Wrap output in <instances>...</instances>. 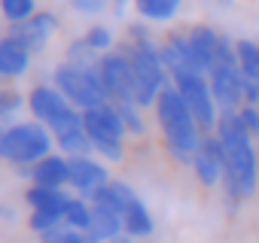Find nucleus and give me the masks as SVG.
I'll list each match as a JSON object with an SVG mask.
<instances>
[{
	"mask_svg": "<svg viewBox=\"0 0 259 243\" xmlns=\"http://www.w3.org/2000/svg\"><path fill=\"white\" fill-rule=\"evenodd\" d=\"M226 155V170H223V192L229 204H241L256 195L259 186V158H256V143L241 125L238 112H220L217 131Z\"/></svg>",
	"mask_w": 259,
	"mask_h": 243,
	"instance_id": "nucleus-1",
	"label": "nucleus"
},
{
	"mask_svg": "<svg viewBox=\"0 0 259 243\" xmlns=\"http://www.w3.org/2000/svg\"><path fill=\"white\" fill-rule=\"evenodd\" d=\"M28 109L34 122L49 128L58 149L70 155H92V140L82 128V109H76L55 85H34L28 94Z\"/></svg>",
	"mask_w": 259,
	"mask_h": 243,
	"instance_id": "nucleus-2",
	"label": "nucleus"
},
{
	"mask_svg": "<svg viewBox=\"0 0 259 243\" xmlns=\"http://www.w3.org/2000/svg\"><path fill=\"white\" fill-rule=\"evenodd\" d=\"M153 109H156V118H159V128H162L168 155L177 164H192V158H195L204 134L198 128L195 115L189 112L183 94L174 85H168V88H162V94H159V100H156Z\"/></svg>",
	"mask_w": 259,
	"mask_h": 243,
	"instance_id": "nucleus-3",
	"label": "nucleus"
},
{
	"mask_svg": "<svg viewBox=\"0 0 259 243\" xmlns=\"http://www.w3.org/2000/svg\"><path fill=\"white\" fill-rule=\"evenodd\" d=\"M52 143L55 137L40 122H10L4 125V137H0V161L31 167L40 158L52 155Z\"/></svg>",
	"mask_w": 259,
	"mask_h": 243,
	"instance_id": "nucleus-4",
	"label": "nucleus"
},
{
	"mask_svg": "<svg viewBox=\"0 0 259 243\" xmlns=\"http://www.w3.org/2000/svg\"><path fill=\"white\" fill-rule=\"evenodd\" d=\"M125 52L132 58V70H135V103L141 109L156 106L162 88L171 85V76L162 64L159 46L153 40H144V43H128Z\"/></svg>",
	"mask_w": 259,
	"mask_h": 243,
	"instance_id": "nucleus-5",
	"label": "nucleus"
},
{
	"mask_svg": "<svg viewBox=\"0 0 259 243\" xmlns=\"http://www.w3.org/2000/svg\"><path fill=\"white\" fill-rule=\"evenodd\" d=\"M82 128L92 140V149L107 158V161H122L125 158V125H122V115L119 109L107 100L101 106H92V109H82Z\"/></svg>",
	"mask_w": 259,
	"mask_h": 243,
	"instance_id": "nucleus-6",
	"label": "nucleus"
},
{
	"mask_svg": "<svg viewBox=\"0 0 259 243\" xmlns=\"http://www.w3.org/2000/svg\"><path fill=\"white\" fill-rule=\"evenodd\" d=\"M52 85L76 109H92V106L107 103V91H104L101 76H98V64H73L64 58L52 73Z\"/></svg>",
	"mask_w": 259,
	"mask_h": 243,
	"instance_id": "nucleus-7",
	"label": "nucleus"
},
{
	"mask_svg": "<svg viewBox=\"0 0 259 243\" xmlns=\"http://www.w3.org/2000/svg\"><path fill=\"white\" fill-rule=\"evenodd\" d=\"M171 85L183 94L189 112L195 115L201 134H213L217 131V122H220V106L210 94V82L204 73H195V70H186V73H177L171 79Z\"/></svg>",
	"mask_w": 259,
	"mask_h": 243,
	"instance_id": "nucleus-8",
	"label": "nucleus"
},
{
	"mask_svg": "<svg viewBox=\"0 0 259 243\" xmlns=\"http://www.w3.org/2000/svg\"><path fill=\"white\" fill-rule=\"evenodd\" d=\"M98 76L110 103H135V70L125 46L110 49L98 58Z\"/></svg>",
	"mask_w": 259,
	"mask_h": 243,
	"instance_id": "nucleus-9",
	"label": "nucleus"
},
{
	"mask_svg": "<svg viewBox=\"0 0 259 243\" xmlns=\"http://www.w3.org/2000/svg\"><path fill=\"white\" fill-rule=\"evenodd\" d=\"M207 82H210V94H213L220 112H238L244 106V73L238 67V55L220 58L210 67Z\"/></svg>",
	"mask_w": 259,
	"mask_h": 243,
	"instance_id": "nucleus-10",
	"label": "nucleus"
},
{
	"mask_svg": "<svg viewBox=\"0 0 259 243\" xmlns=\"http://www.w3.org/2000/svg\"><path fill=\"white\" fill-rule=\"evenodd\" d=\"M55 31H58V16L49 13V10H40V13H34L28 22L10 25L7 37L16 40V43H19L22 49H28L31 55H40V52L49 46V40H52Z\"/></svg>",
	"mask_w": 259,
	"mask_h": 243,
	"instance_id": "nucleus-11",
	"label": "nucleus"
},
{
	"mask_svg": "<svg viewBox=\"0 0 259 243\" xmlns=\"http://www.w3.org/2000/svg\"><path fill=\"white\" fill-rule=\"evenodd\" d=\"M192 170L195 179L204 189H213L217 183H223V170H226V155H223V143L217 134H204L195 158H192Z\"/></svg>",
	"mask_w": 259,
	"mask_h": 243,
	"instance_id": "nucleus-12",
	"label": "nucleus"
},
{
	"mask_svg": "<svg viewBox=\"0 0 259 243\" xmlns=\"http://www.w3.org/2000/svg\"><path fill=\"white\" fill-rule=\"evenodd\" d=\"M67 161H70V179H67V186H70L79 198L89 201L98 189H104V186L110 183L107 167H104L101 161H95L92 155H70Z\"/></svg>",
	"mask_w": 259,
	"mask_h": 243,
	"instance_id": "nucleus-13",
	"label": "nucleus"
},
{
	"mask_svg": "<svg viewBox=\"0 0 259 243\" xmlns=\"http://www.w3.org/2000/svg\"><path fill=\"white\" fill-rule=\"evenodd\" d=\"M186 37H189V49H192V58H195L198 70L207 76V73H210V67H213V64H217V58H220L223 34H220V31H213L210 25H195V28H189V31H186Z\"/></svg>",
	"mask_w": 259,
	"mask_h": 243,
	"instance_id": "nucleus-14",
	"label": "nucleus"
},
{
	"mask_svg": "<svg viewBox=\"0 0 259 243\" xmlns=\"http://www.w3.org/2000/svg\"><path fill=\"white\" fill-rule=\"evenodd\" d=\"M28 176L34 186H46V189H64L67 179H70V161L67 155H46L40 158L37 164L28 167Z\"/></svg>",
	"mask_w": 259,
	"mask_h": 243,
	"instance_id": "nucleus-15",
	"label": "nucleus"
},
{
	"mask_svg": "<svg viewBox=\"0 0 259 243\" xmlns=\"http://www.w3.org/2000/svg\"><path fill=\"white\" fill-rule=\"evenodd\" d=\"M31 58L34 55L28 49H22L16 40H10L4 34V40H0V79H19V76H25L28 67H31Z\"/></svg>",
	"mask_w": 259,
	"mask_h": 243,
	"instance_id": "nucleus-16",
	"label": "nucleus"
},
{
	"mask_svg": "<svg viewBox=\"0 0 259 243\" xmlns=\"http://www.w3.org/2000/svg\"><path fill=\"white\" fill-rule=\"evenodd\" d=\"M125 228H122V216L113 213V210H104V207H95L92 204V225L85 231L89 243H110L116 237H122Z\"/></svg>",
	"mask_w": 259,
	"mask_h": 243,
	"instance_id": "nucleus-17",
	"label": "nucleus"
},
{
	"mask_svg": "<svg viewBox=\"0 0 259 243\" xmlns=\"http://www.w3.org/2000/svg\"><path fill=\"white\" fill-rule=\"evenodd\" d=\"M122 228H125V234L132 237V240L153 234V216H150V210H147V204H144L141 198H132V201H128V207H125V213H122Z\"/></svg>",
	"mask_w": 259,
	"mask_h": 243,
	"instance_id": "nucleus-18",
	"label": "nucleus"
},
{
	"mask_svg": "<svg viewBox=\"0 0 259 243\" xmlns=\"http://www.w3.org/2000/svg\"><path fill=\"white\" fill-rule=\"evenodd\" d=\"M25 201L31 210H52V213H61L64 216V207L70 201V195L64 189H46V186H31L25 192Z\"/></svg>",
	"mask_w": 259,
	"mask_h": 243,
	"instance_id": "nucleus-19",
	"label": "nucleus"
},
{
	"mask_svg": "<svg viewBox=\"0 0 259 243\" xmlns=\"http://www.w3.org/2000/svg\"><path fill=\"white\" fill-rule=\"evenodd\" d=\"M183 7V0H135V10L144 22H171Z\"/></svg>",
	"mask_w": 259,
	"mask_h": 243,
	"instance_id": "nucleus-20",
	"label": "nucleus"
},
{
	"mask_svg": "<svg viewBox=\"0 0 259 243\" xmlns=\"http://www.w3.org/2000/svg\"><path fill=\"white\" fill-rule=\"evenodd\" d=\"M64 225L85 234L89 225H92V201H85V198H79V195L70 198L67 207H64Z\"/></svg>",
	"mask_w": 259,
	"mask_h": 243,
	"instance_id": "nucleus-21",
	"label": "nucleus"
},
{
	"mask_svg": "<svg viewBox=\"0 0 259 243\" xmlns=\"http://www.w3.org/2000/svg\"><path fill=\"white\" fill-rule=\"evenodd\" d=\"M235 55H238V67H241L244 79H256L259 82V43L238 40L235 43Z\"/></svg>",
	"mask_w": 259,
	"mask_h": 243,
	"instance_id": "nucleus-22",
	"label": "nucleus"
},
{
	"mask_svg": "<svg viewBox=\"0 0 259 243\" xmlns=\"http://www.w3.org/2000/svg\"><path fill=\"white\" fill-rule=\"evenodd\" d=\"M37 13V0H0V16L7 25H22Z\"/></svg>",
	"mask_w": 259,
	"mask_h": 243,
	"instance_id": "nucleus-23",
	"label": "nucleus"
},
{
	"mask_svg": "<svg viewBox=\"0 0 259 243\" xmlns=\"http://www.w3.org/2000/svg\"><path fill=\"white\" fill-rule=\"evenodd\" d=\"M113 106L119 109V115H122V125H125V131H128V134L141 137V134L147 131V125H144V115H141V106H138V103H113Z\"/></svg>",
	"mask_w": 259,
	"mask_h": 243,
	"instance_id": "nucleus-24",
	"label": "nucleus"
},
{
	"mask_svg": "<svg viewBox=\"0 0 259 243\" xmlns=\"http://www.w3.org/2000/svg\"><path fill=\"white\" fill-rule=\"evenodd\" d=\"M82 40H85L98 55H104V52L116 49V46H113V40H116V37H113V31H110L107 25H92V28L82 34Z\"/></svg>",
	"mask_w": 259,
	"mask_h": 243,
	"instance_id": "nucleus-25",
	"label": "nucleus"
},
{
	"mask_svg": "<svg viewBox=\"0 0 259 243\" xmlns=\"http://www.w3.org/2000/svg\"><path fill=\"white\" fill-rule=\"evenodd\" d=\"M22 103H28L19 91H13V88H0V122L4 125H10V118L22 109Z\"/></svg>",
	"mask_w": 259,
	"mask_h": 243,
	"instance_id": "nucleus-26",
	"label": "nucleus"
},
{
	"mask_svg": "<svg viewBox=\"0 0 259 243\" xmlns=\"http://www.w3.org/2000/svg\"><path fill=\"white\" fill-rule=\"evenodd\" d=\"M40 240H43V243H89V237H85L82 231L67 228V225H58V228L40 234Z\"/></svg>",
	"mask_w": 259,
	"mask_h": 243,
	"instance_id": "nucleus-27",
	"label": "nucleus"
},
{
	"mask_svg": "<svg viewBox=\"0 0 259 243\" xmlns=\"http://www.w3.org/2000/svg\"><path fill=\"white\" fill-rule=\"evenodd\" d=\"M238 118H241V125L247 128V134L253 140H259V106L256 103H244L238 109Z\"/></svg>",
	"mask_w": 259,
	"mask_h": 243,
	"instance_id": "nucleus-28",
	"label": "nucleus"
},
{
	"mask_svg": "<svg viewBox=\"0 0 259 243\" xmlns=\"http://www.w3.org/2000/svg\"><path fill=\"white\" fill-rule=\"evenodd\" d=\"M67 4H70L76 13H82V16H98V13H104L107 0H67Z\"/></svg>",
	"mask_w": 259,
	"mask_h": 243,
	"instance_id": "nucleus-29",
	"label": "nucleus"
},
{
	"mask_svg": "<svg viewBox=\"0 0 259 243\" xmlns=\"http://www.w3.org/2000/svg\"><path fill=\"white\" fill-rule=\"evenodd\" d=\"M110 243H132V237H128V234H122V237H116V240H110Z\"/></svg>",
	"mask_w": 259,
	"mask_h": 243,
	"instance_id": "nucleus-30",
	"label": "nucleus"
},
{
	"mask_svg": "<svg viewBox=\"0 0 259 243\" xmlns=\"http://www.w3.org/2000/svg\"><path fill=\"white\" fill-rule=\"evenodd\" d=\"M110 4H116V7H125V4H128V0H110Z\"/></svg>",
	"mask_w": 259,
	"mask_h": 243,
	"instance_id": "nucleus-31",
	"label": "nucleus"
},
{
	"mask_svg": "<svg viewBox=\"0 0 259 243\" xmlns=\"http://www.w3.org/2000/svg\"><path fill=\"white\" fill-rule=\"evenodd\" d=\"M217 4H226V7H229V4H232V0H217Z\"/></svg>",
	"mask_w": 259,
	"mask_h": 243,
	"instance_id": "nucleus-32",
	"label": "nucleus"
},
{
	"mask_svg": "<svg viewBox=\"0 0 259 243\" xmlns=\"http://www.w3.org/2000/svg\"><path fill=\"white\" fill-rule=\"evenodd\" d=\"M0 137H4V122H0Z\"/></svg>",
	"mask_w": 259,
	"mask_h": 243,
	"instance_id": "nucleus-33",
	"label": "nucleus"
},
{
	"mask_svg": "<svg viewBox=\"0 0 259 243\" xmlns=\"http://www.w3.org/2000/svg\"><path fill=\"white\" fill-rule=\"evenodd\" d=\"M256 158H259V140H256Z\"/></svg>",
	"mask_w": 259,
	"mask_h": 243,
	"instance_id": "nucleus-34",
	"label": "nucleus"
},
{
	"mask_svg": "<svg viewBox=\"0 0 259 243\" xmlns=\"http://www.w3.org/2000/svg\"><path fill=\"white\" fill-rule=\"evenodd\" d=\"M0 40H4V34H0Z\"/></svg>",
	"mask_w": 259,
	"mask_h": 243,
	"instance_id": "nucleus-35",
	"label": "nucleus"
}]
</instances>
